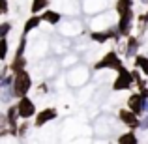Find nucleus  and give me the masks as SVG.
<instances>
[{
	"label": "nucleus",
	"instance_id": "1",
	"mask_svg": "<svg viewBox=\"0 0 148 144\" xmlns=\"http://www.w3.org/2000/svg\"><path fill=\"white\" fill-rule=\"evenodd\" d=\"M13 96L15 97H23L26 96L30 92V88H32V79H30V75L26 73V69H23V71L15 73L13 77Z\"/></svg>",
	"mask_w": 148,
	"mask_h": 144
},
{
	"label": "nucleus",
	"instance_id": "2",
	"mask_svg": "<svg viewBox=\"0 0 148 144\" xmlns=\"http://www.w3.org/2000/svg\"><path fill=\"white\" fill-rule=\"evenodd\" d=\"M120 66H122V62H120L118 54H116L114 51H111V53H107L99 62H96L94 68H96V69H107V68H109V69H118Z\"/></svg>",
	"mask_w": 148,
	"mask_h": 144
},
{
	"label": "nucleus",
	"instance_id": "3",
	"mask_svg": "<svg viewBox=\"0 0 148 144\" xmlns=\"http://www.w3.org/2000/svg\"><path fill=\"white\" fill-rule=\"evenodd\" d=\"M131 84H133L131 71H127L126 68L120 66L118 68V75H116V81H114V84H112V88H114V90H126V88H130Z\"/></svg>",
	"mask_w": 148,
	"mask_h": 144
},
{
	"label": "nucleus",
	"instance_id": "4",
	"mask_svg": "<svg viewBox=\"0 0 148 144\" xmlns=\"http://www.w3.org/2000/svg\"><path fill=\"white\" fill-rule=\"evenodd\" d=\"M17 111H19V118H30V116L36 114V105H34L32 99H28L26 96H23V97H19Z\"/></svg>",
	"mask_w": 148,
	"mask_h": 144
},
{
	"label": "nucleus",
	"instance_id": "5",
	"mask_svg": "<svg viewBox=\"0 0 148 144\" xmlns=\"http://www.w3.org/2000/svg\"><path fill=\"white\" fill-rule=\"evenodd\" d=\"M118 118L122 120V124H126V126L131 127V129H137V127H139L137 114H135L133 111H130V109H122V111L118 112Z\"/></svg>",
	"mask_w": 148,
	"mask_h": 144
},
{
	"label": "nucleus",
	"instance_id": "6",
	"mask_svg": "<svg viewBox=\"0 0 148 144\" xmlns=\"http://www.w3.org/2000/svg\"><path fill=\"white\" fill-rule=\"evenodd\" d=\"M131 19H133V11H127V13L120 15V21L118 25H116V28H118V34L120 36H130V28H131Z\"/></svg>",
	"mask_w": 148,
	"mask_h": 144
},
{
	"label": "nucleus",
	"instance_id": "7",
	"mask_svg": "<svg viewBox=\"0 0 148 144\" xmlns=\"http://www.w3.org/2000/svg\"><path fill=\"white\" fill-rule=\"evenodd\" d=\"M56 118V109H43L41 112H38V118H36V127L45 126L47 122Z\"/></svg>",
	"mask_w": 148,
	"mask_h": 144
},
{
	"label": "nucleus",
	"instance_id": "8",
	"mask_svg": "<svg viewBox=\"0 0 148 144\" xmlns=\"http://www.w3.org/2000/svg\"><path fill=\"white\" fill-rule=\"evenodd\" d=\"M143 97L141 94H133V96H130V99H127V109L130 111H133L137 116H141L143 114Z\"/></svg>",
	"mask_w": 148,
	"mask_h": 144
},
{
	"label": "nucleus",
	"instance_id": "9",
	"mask_svg": "<svg viewBox=\"0 0 148 144\" xmlns=\"http://www.w3.org/2000/svg\"><path fill=\"white\" fill-rule=\"evenodd\" d=\"M139 38H135V36H127V43H126V56H135L137 54V51H139Z\"/></svg>",
	"mask_w": 148,
	"mask_h": 144
},
{
	"label": "nucleus",
	"instance_id": "10",
	"mask_svg": "<svg viewBox=\"0 0 148 144\" xmlns=\"http://www.w3.org/2000/svg\"><path fill=\"white\" fill-rule=\"evenodd\" d=\"M10 69L13 73H19V71H23V69H26V58L23 56V54H17V56H15V60L11 62Z\"/></svg>",
	"mask_w": 148,
	"mask_h": 144
},
{
	"label": "nucleus",
	"instance_id": "11",
	"mask_svg": "<svg viewBox=\"0 0 148 144\" xmlns=\"http://www.w3.org/2000/svg\"><path fill=\"white\" fill-rule=\"evenodd\" d=\"M135 66L143 71V75L148 77V56H143V54H135Z\"/></svg>",
	"mask_w": 148,
	"mask_h": 144
},
{
	"label": "nucleus",
	"instance_id": "12",
	"mask_svg": "<svg viewBox=\"0 0 148 144\" xmlns=\"http://www.w3.org/2000/svg\"><path fill=\"white\" fill-rule=\"evenodd\" d=\"M41 21H47L49 25H56V23L60 21V13H56V11H53V10H47L41 15Z\"/></svg>",
	"mask_w": 148,
	"mask_h": 144
},
{
	"label": "nucleus",
	"instance_id": "13",
	"mask_svg": "<svg viewBox=\"0 0 148 144\" xmlns=\"http://www.w3.org/2000/svg\"><path fill=\"white\" fill-rule=\"evenodd\" d=\"M131 10V0H116V13L124 15Z\"/></svg>",
	"mask_w": 148,
	"mask_h": 144
},
{
	"label": "nucleus",
	"instance_id": "14",
	"mask_svg": "<svg viewBox=\"0 0 148 144\" xmlns=\"http://www.w3.org/2000/svg\"><path fill=\"white\" fill-rule=\"evenodd\" d=\"M41 23V17H38V15H34V17H30L28 21L25 23V34H28V32H32L34 28H36L38 25Z\"/></svg>",
	"mask_w": 148,
	"mask_h": 144
},
{
	"label": "nucleus",
	"instance_id": "15",
	"mask_svg": "<svg viewBox=\"0 0 148 144\" xmlns=\"http://www.w3.org/2000/svg\"><path fill=\"white\" fill-rule=\"evenodd\" d=\"M118 142L120 144H135L137 142V137H135V133H124L118 137Z\"/></svg>",
	"mask_w": 148,
	"mask_h": 144
},
{
	"label": "nucleus",
	"instance_id": "16",
	"mask_svg": "<svg viewBox=\"0 0 148 144\" xmlns=\"http://www.w3.org/2000/svg\"><path fill=\"white\" fill-rule=\"evenodd\" d=\"M49 0H34L32 2V13H40L43 8H47Z\"/></svg>",
	"mask_w": 148,
	"mask_h": 144
},
{
	"label": "nucleus",
	"instance_id": "17",
	"mask_svg": "<svg viewBox=\"0 0 148 144\" xmlns=\"http://www.w3.org/2000/svg\"><path fill=\"white\" fill-rule=\"evenodd\" d=\"M90 38L96 41V43H105V41L109 40L107 32H92V34H90Z\"/></svg>",
	"mask_w": 148,
	"mask_h": 144
},
{
	"label": "nucleus",
	"instance_id": "18",
	"mask_svg": "<svg viewBox=\"0 0 148 144\" xmlns=\"http://www.w3.org/2000/svg\"><path fill=\"white\" fill-rule=\"evenodd\" d=\"M146 25H148V13H143L141 17H139V34H145V30H146Z\"/></svg>",
	"mask_w": 148,
	"mask_h": 144
},
{
	"label": "nucleus",
	"instance_id": "19",
	"mask_svg": "<svg viewBox=\"0 0 148 144\" xmlns=\"http://www.w3.org/2000/svg\"><path fill=\"white\" fill-rule=\"evenodd\" d=\"M8 54V40L6 38H0V60H4Z\"/></svg>",
	"mask_w": 148,
	"mask_h": 144
},
{
	"label": "nucleus",
	"instance_id": "20",
	"mask_svg": "<svg viewBox=\"0 0 148 144\" xmlns=\"http://www.w3.org/2000/svg\"><path fill=\"white\" fill-rule=\"evenodd\" d=\"M141 116H143V118L139 120V129L146 131V129H148V112H146V114H145V112H143Z\"/></svg>",
	"mask_w": 148,
	"mask_h": 144
},
{
	"label": "nucleus",
	"instance_id": "21",
	"mask_svg": "<svg viewBox=\"0 0 148 144\" xmlns=\"http://www.w3.org/2000/svg\"><path fill=\"white\" fill-rule=\"evenodd\" d=\"M10 30H11L10 23H2V25H0V38H6L8 34H10Z\"/></svg>",
	"mask_w": 148,
	"mask_h": 144
},
{
	"label": "nucleus",
	"instance_id": "22",
	"mask_svg": "<svg viewBox=\"0 0 148 144\" xmlns=\"http://www.w3.org/2000/svg\"><path fill=\"white\" fill-rule=\"evenodd\" d=\"M25 47H26V34L21 38V41H19V49H17V54H23L25 53Z\"/></svg>",
	"mask_w": 148,
	"mask_h": 144
},
{
	"label": "nucleus",
	"instance_id": "23",
	"mask_svg": "<svg viewBox=\"0 0 148 144\" xmlns=\"http://www.w3.org/2000/svg\"><path fill=\"white\" fill-rule=\"evenodd\" d=\"M26 131H28V122H25V124H21V126L17 127V135H25Z\"/></svg>",
	"mask_w": 148,
	"mask_h": 144
},
{
	"label": "nucleus",
	"instance_id": "24",
	"mask_svg": "<svg viewBox=\"0 0 148 144\" xmlns=\"http://www.w3.org/2000/svg\"><path fill=\"white\" fill-rule=\"evenodd\" d=\"M8 13V0H0V15Z\"/></svg>",
	"mask_w": 148,
	"mask_h": 144
},
{
	"label": "nucleus",
	"instance_id": "25",
	"mask_svg": "<svg viewBox=\"0 0 148 144\" xmlns=\"http://www.w3.org/2000/svg\"><path fill=\"white\" fill-rule=\"evenodd\" d=\"M49 92V86L45 83H40V86H38V94H47Z\"/></svg>",
	"mask_w": 148,
	"mask_h": 144
},
{
	"label": "nucleus",
	"instance_id": "26",
	"mask_svg": "<svg viewBox=\"0 0 148 144\" xmlns=\"http://www.w3.org/2000/svg\"><path fill=\"white\" fill-rule=\"evenodd\" d=\"M143 112H148V99H143Z\"/></svg>",
	"mask_w": 148,
	"mask_h": 144
},
{
	"label": "nucleus",
	"instance_id": "27",
	"mask_svg": "<svg viewBox=\"0 0 148 144\" xmlns=\"http://www.w3.org/2000/svg\"><path fill=\"white\" fill-rule=\"evenodd\" d=\"M0 90H2V84H0Z\"/></svg>",
	"mask_w": 148,
	"mask_h": 144
}]
</instances>
